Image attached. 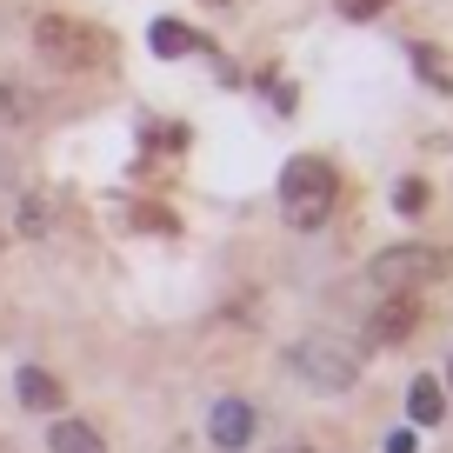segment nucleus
<instances>
[{"mask_svg":"<svg viewBox=\"0 0 453 453\" xmlns=\"http://www.w3.org/2000/svg\"><path fill=\"white\" fill-rule=\"evenodd\" d=\"M447 380H453V367H447Z\"/></svg>","mask_w":453,"mask_h":453,"instance_id":"19","label":"nucleus"},{"mask_svg":"<svg viewBox=\"0 0 453 453\" xmlns=\"http://www.w3.org/2000/svg\"><path fill=\"white\" fill-rule=\"evenodd\" d=\"M34 47H41L47 67L60 73H87V67H107V34L87 27V20H67V14H41L34 20Z\"/></svg>","mask_w":453,"mask_h":453,"instance_id":"1","label":"nucleus"},{"mask_svg":"<svg viewBox=\"0 0 453 453\" xmlns=\"http://www.w3.org/2000/svg\"><path fill=\"white\" fill-rule=\"evenodd\" d=\"M207 7H234V0H207Z\"/></svg>","mask_w":453,"mask_h":453,"instance_id":"17","label":"nucleus"},{"mask_svg":"<svg viewBox=\"0 0 453 453\" xmlns=\"http://www.w3.org/2000/svg\"><path fill=\"white\" fill-rule=\"evenodd\" d=\"M20 226H27V234H47V207H34V200H27V207H20Z\"/></svg>","mask_w":453,"mask_h":453,"instance_id":"16","label":"nucleus"},{"mask_svg":"<svg viewBox=\"0 0 453 453\" xmlns=\"http://www.w3.org/2000/svg\"><path fill=\"white\" fill-rule=\"evenodd\" d=\"M14 387H20V407H34V413H54L60 400H67V387H60L47 367H20V380H14Z\"/></svg>","mask_w":453,"mask_h":453,"instance_id":"7","label":"nucleus"},{"mask_svg":"<svg viewBox=\"0 0 453 453\" xmlns=\"http://www.w3.org/2000/svg\"><path fill=\"white\" fill-rule=\"evenodd\" d=\"M287 453H307V447H287Z\"/></svg>","mask_w":453,"mask_h":453,"instance_id":"18","label":"nucleus"},{"mask_svg":"<svg viewBox=\"0 0 453 453\" xmlns=\"http://www.w3.org/2000/svg\"><path fill=\"white\" fill-rule=\"evenodd\" d=\"M413 326H420V300L413 294H387L380 307H373V340H380V347L413 340Z\"/></svg>","mask_w":453,"mask_h":453,"instance_id":"6","label":"nucleus"},{"mask_svg":"<svg viewBox=\"0 0 453 453\" xmlns=\"http://www.w3.org/2000/svg\"><path fill=\"white\" fill-rule=\"evenodd\" d=\"M260 434V413L247 407V400H220V407H213V420H207V440L220 453H247V440Z\"/></svg>","mask_w":453,"mask_h":453,"instance_id":"5","label":"nucleus"},{"mask_svg":"<svg viewBox=\"0 0 453 453\" xmlns=\"http://www.w3.org/2000/svg\"><path fill=\"white\" fill-rule=\"evenodd\" d=\"M387 7H394V0H340L347 20H373V14H387Z\"/></svg>","mask_w":453,"mask_h":453,"instance_id":"14","label":"nucleus"},{"mask_svg":"<svg viewBox=\"0 0 453 453\" xmlns=\"http://www.w3.org/2000/svg\"><path fill=\"white\" fill-rule=\"evenodd\" d=\"M334 194H340V173L326 167L320 154L287 160V173H280V213L294 226H320L326 213H334Z\"/></svg>","mask_w":453,"mask_h":453,"instance_id":"2","label":"nucleus"},{"mask_svg":"<svg viewBox=\"0 0 453 453\" xmlns=\"http://www.w3.org/2000/svg\"><path fill=\"white\" fill-rule=\"evenodd\" d=\"M27 113H34L27 87H14V81H0V127H14V120H27Z\"/></svg>","mask_w":453,"mask_h":453,"instance_id":"12","label":"nucleus"},{"mask_svg":"<svg viewBox=\"0 0 453 453\" xmlns=\"http://www.w3.org/2000/svg\"><path fill=\"white\" fill-rule=\"evenodd\" d=\"M387 453H420V426H394V434H387Z\"/></svg>","mask_w":453,"mask_h":453,"instance_id":"15","label":"nucleus"},{"mask_svg":"<svg viewBox=\"0 0 453 453\" xmlns=\"http://www.w3.org/2000/svg\"><path fill=\"white\" fill-rule=\"evenodd\" d=\"M47 447H54V453H107V447H100V434H94L87 420H60L54 434H47Z\"/></svg>","mask_w":453,"mask_h":453,"instance_id":"8","label":"nucleus"},{"mask_svg":"<svg viewBox=\"0 0 453 453\" xmlns=\"http://www.w3.org/2000/svg\"><path fill=\"white\" fill-rule=\"evenodd\" d=\"M413 67H420V81L434 87V94H453V67L440 47H413Z\"/></svg>","mask_w":453,"mask_h":453,"instance_id":"10","label":"nucleus"},{"mask_svg":"<svg viewBox=\"0 0 453 453\" xmlns=\"http://www.w3.org/2000/svg\"><path fill=\"white\" fill-rule=\"evenodd\" d=\"M407 413H413V426H434L440 413H447V394H440V380H413V394H407Z\"/></svg>","mask_w":453,"mask_h":453,"instance_id":"9","label":"nucleus"},{"mask_svg":"<svg viewBox=\"0 0 453 453\" xmlns=\"http://www.w3.org/2000/svg\"><path fill=\"white\" fill-rule=\"evenodd\" d=\"M367 273L387 294H413V287H426V280H447L453 254H440V247H387V254H373Z\"/></svg>","mask_w":453,"mask_h":453,"instance_id":"3","label":"nucleus"},{"mask_svg":"<svg viewBox=\"0 0 453 453\" xmlns=\"http://www.w3.org/2000/svg\"><path fill=\"white\" fill-rule=\"evenodd\" d=\"M394 207H400V213H420V207H426V180H400V187H394Z\"/></svg>","mask_w":453,"mask_h":453,"instance_id":"13","label":"nucleus"},{"mask_svg":"<svg viewBox=\"0 0 453 453\" xmlns=\"http://www.w3.org/2000/svg\"><path fill=\"white\" fill-rule=\"evenodd\" d=\"M194 47H200V41L180 27V20H154V54H160V60H180V54H194Z\"/></svg>","mask_w":453,"mask_h":453,"instance_id":"11","label":"nucleus"},{"mask_svg":"<svg viewBox=\"0 0 453 453\" xmlns=\"http://www.w3.org/2000/svg\"><path fill=\"white\" fill-rule=\"evenodd\" d=\"M287 360H294V373H300V380H313L320 394H340V387H354V373H360V360H354V354H340L334 340H300Z\"/></svg>","mask_w":453,"mask_h":453,"instance_id":"4","label":"nucleus"}]
</instances>
